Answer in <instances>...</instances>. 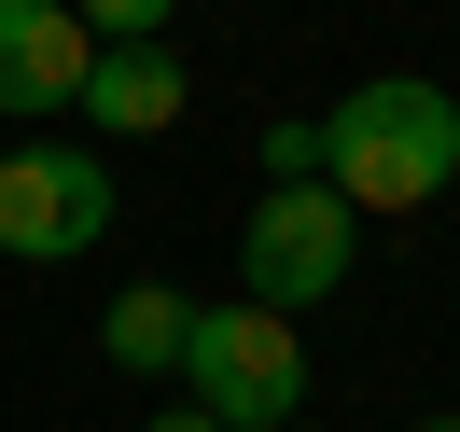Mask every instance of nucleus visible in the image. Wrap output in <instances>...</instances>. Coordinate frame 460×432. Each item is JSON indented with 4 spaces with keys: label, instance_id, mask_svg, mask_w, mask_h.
<instances>
[{
    "label": "nucleus",
    "instance_id": "1",
    "mask_svg": "<svg viewBox=\"0 0 460 432\" xmlns=\"http://www.w3.org/2000/svg\"><path fill=\"white\" fill-rule=\"evenodd\" d=\"M321 181H335L363 224H391V209H432L460 181V98L419 84V70H376V84H349L335 112H321Z\"/></svg>",
    "mask_w": 460,
    "mask_h": 432
},
{
    "label": "nucleus",
    "instance_id": "2",
    "mask_svg": "<svg viewBox=\"0 0 460 432\" xmlns=\"http://www.w3.org/2000/svg\"><path fill=\"white\" fill-rule=\"evenodd\" d=\"M181 391L209 404L224 432H279V419H307V321H279V307H196V335H181Z\"/></svg>",
    "mask_w": 460,
    "mask_h": 432
},
{
    "label": "nucleus",
    "instance_id": "3",
    "mask_svg": "<svg viewBox=\"0 0 460 432\" xmlns=\"http://www.w3.org/2000/svg\"><path fill=\"white\" fill-rule=\"evenodd\" d=\"M349 265H363V209L335 196V181H265L252 224H237V293L279 321H307L321 293H349Z\"/></svg>",
    "mask_w": 460,
    "mask_h": 432
},
{
    "label": "nucleus",
    "instance_id": "4",
    "mask_svg": "<svg viewBox=\"0 0 460 432\" xmlns=\"http://www.w3.org/2000/svg\"><path fill=\"white\" fill-rule=\"evenodd\" d=\"M112 237V168L84 140H14L0 154V251L14 265H70Z\"/></svg>",
    "mask_w": 460,
    "mask_h": 432
},
{
    "label": "nucleus",
    "instance_id": "5",
    "mask_svg": "<svg viewBox=\"0 0 460 432\" xmlns=\"http://www.w3.org/2000/svg\"><path fill=\"white\" fill-rule=\"evenodd\" d=\"M70 112H84L98 140H168V126L196 112V70H181V42H98Z\"/></svg>",
    "mask_w": 460,
    "mask_h": 432
},
{
    "label": "nucleus",
    "instance_id": "6",
    "mask_svg": "<svg viewBox=\"0 0 460 432\" xmlns=\"http://www.w3.org/2000/svg\"><path fill=\"white\" fill-rule=\"evenodd\" d=\"M84 14L70 0H0V112H70L84 98Z\"/></svg>",
    "mask_w": 460,
    "mask_h": 432
},
{
    "label": "nucleus",
    "instance_id": "7",
    "mask_svg": "<svg viewBox=\"0 0 460 432\" xmlns=\"http://www.w3.org/2000/svg\"><path fill=\"white\" fill-rule=\"evenodd\" d=\"M181 335H196V293H168V279H126L112 321H98V348L126 376H181Z\"/></svg>",
    "mask_w": 460,
    "mask_h": 432
},
{
    "label": "nucleus",
    "instance_id": "8",
    "mask_svg": "<svg viewBox=\"0 0 460 432\" xmlns=\"http://www.w3.org/2000/svg\"><path fill=\"white\" fill-rule=\"evenodd\" d=\"M70 14H84V42H168L181 0H70Z\"/></svg>",
    "mask_w": 460,
    "mask_h": 432
},
{
    "label": "nucleus",
    "instance_id": "9",
    "mask_svg": "<svg viewBox=\"0 0 460 432\" xmlns=\"http://www.w3.org/2000/svg\"><path fill=\"white\" fill-rule=\"evenodd\" d=\"M265 181H321V112H279V126H265Z\"/></svg>",
    "mask_w": 460,
    "mask_h": 432
},
{
    "label": "nucleus",
    "instance_id": "10",
    "mask_svg": "<svg viewBox=\"0 0 460 432\" xmlns=\"http://www.w3.org/2000/svg\"><path fill=\"white\" fill-rule=\"evenodd\" d=\"M154 432H224V419H209V404H168V419H154Z\"/></svg>",
    "mask_w": 460,
    "mask_h": 432
},
{
    "label": "nucleus",
    "instance_id": "11",
    "mask_svg": "<svg viewBox=\"0 0 460 432\" xmlns=\"http://www.w3.org/2000/svg\"><path fill=\"white\" fill-rule=\"evenodd\" d=\"M419 432H460V419H419Z\"/></svg>",
    "mask_w": 460,
    "mask_h": 432
},
{
    "label": "nucleus",
    "instance_id": "12",
    "mask_svg": "<svg viewBox=\"0 0 460 432\" xmlns=\"http://www.w3.org/2000/svg\"><path fill=\"white\" fill-rule=\"evenodd\" d=\"M279 432H321V419H279Z\"/></svg>",
    "mask_w": 460,
    "mask_h": 432
}]
</instances>
